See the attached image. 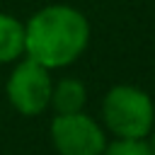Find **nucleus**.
Instances as JSON below:
<instances>
[{
  "instance_id": "3",
  "label": "nucleus",
  "mask_w": 155,
  "mask_h": 155,
  "mask_svg": "<svg viewBox=\"0 0 155 155\" xmlns=\"http://www.w3.org/2000/svg\"><path fill=\"white\" fill-rule=\"evenodd\" d=\"M51 90H53V82L48 75V68L39 65L31 58H24L17 68H12L7 78L10 104L27 116H36L48 107Z\"/></svg>"
},
{
  "instance_id": "6",
  "label": "nucleus",
  "mask_w": 155,
  "mask_h": 155,
  "mask_svg": "<svg viewBox=\"0 0 155 155\" xmlns=\"http://www.w3.org/2000/svg\"><path fill=\"white\" fill-rule=\"evenodd\" d=\"M24 53V24L0 12V63H10Z\"/></svg>"
},
{
  "instance_id": "7",
  "label": "nucleus",
  "mask_w": 155,
  "mask_h": 155,
  "mask_svg": "<svg viewBox=\"0 0 155 155\" xmlns=\"http://www.w3.org/2000/svg\"><path fill=\"white\" fill-rule=\"evenodd\" d=\"M102 155H150L145 138L143 140H131V138H116L114 143H107Z\"/></svg>"
},
{
  "instance_id": "4",
  "label": "nucleus",
  "mask_w": 155,
  "mask_h": 155,
  "mask_svg": "<svg viewBox=\"0 0 155 155\" xmlns=\"http://www.w3.org/2000/svg\"><path fill=\"white\" fill-rule=\"evenodd\" d=\"M51 140L61 155H102L107 138L102 126L82 114H56L51 121Z\"/></svg>"
},
{
  "instance_id": "1",
  "label": "nucleus",
  "mask_w": 155,
  "mask_h": 155,
  "mask_svg": "<svg viewBox=\"0 0 155 155\" xmlns=\"http://www.w3.org/2000/svg\"><path fill=\"white\" fill-rule=\"evenodd\" d=\"M90 41L87 17L70 5H48L24 24V53L44 68H63L82 56Z\"/></svg>"
},
{
  "instance_id": "5",
  "label": "nucleus",
  "mask_w": 155,
  "mask_h": 155,
  "mask_svg": "<svg viewBox=\"0 0 155 155\" xmlns=\"http://www.w3.org/2000/svg\"><path fill=\"white\" fill-rule=\"evenodd\" d=\"M85 99H87L85 85L80 80H75V78H63L51 90V102L48 104L58 114H75V111H82Z\"/></svg>"
},
{
  "instance_id": "2",
  "label": "nucleus",
  "mask_w": 155,
  "mask_h": 155,
  "mask_svg": "<svg viewBox=\"0 0 155 155\" xmlns=\"http://www.w3.org/2000/svg\"><path fill=\"white\" fill-rule=\"evenodd\" d=\"M107 128L116 138L143 140L155 124V107L148 92L136 85H114L102 102Z\"/></svg>"
},
{
  "instance_id": "8",
  "label": "nucleus",
  "mask_w": 155,
  "mask_h": 155,
  "mask_svg": "<svg viewBox=\"0 0 155 155\" xmlns=\"http://www.w3.org/2000/svg\"><path fill=\"white\" fill-rule=\"evenodd\" d=\"M145 145H148L150 155H155V128H150V133L145 136Z\"/></svg>"
}]
</instances>
